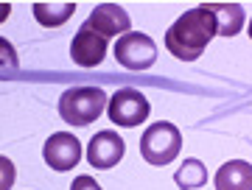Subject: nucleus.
<instances>
[{
    "instance_id": "obj_1",
    "label": "nucleus",
    "mask_w": 252,
    "mask_h": 190,
    "mask_svg": "<svg viewBox=\"0 0 252 190\" xmlns=\"http://www.w3.org/2000/svg\"><path fill=\"white\" fill-rule=\"evenodd\" d=\"M219 36V23L210 6H193L182 17H177L168 31H165V48L174 59L180 62H196L210 45V39Z\"/></svg>"
},
{
    "instance_id": "obj_2",
    "label": "nucleus",
    "mask_w": 252,
    "mask_h": 190,
    "mask_svg": "<svg viewBox=\"0 0 252 190\" xmlns=\"http://www.w3.org/2000/svg\"><path fill=\"white\" fill-rule=\"evenodd\" d=\"M107 92L101 87H70L59 98V118L73 129L90 126L107 112Z\"/></svg>"
},
{
    "instance_id": "obj_3",
    "label": "nucleus",
    "mask_w": 252,
    "mask_h": 190,
    "mask_svg": "<svg viewBox=\"0 0 252 190\" xmlns=\"http://www.w3.org/2000/svg\"><path fill=\"white\" fill-rule=\"evenodd\" d=\"M182 151V132L171 120H154L140 135V154L149 165H171Z\"/></svg>"
},
{
    "instance_id": "obj_4",
    "label": "nucleus",
    "mask_w": 252,
    "mask_h": 190,
    "mask_svg": "<svg viewBox=\"0 0 252 190\" xmlns=\"http://www.w3.org/2000/svg\"><path fill=\"white\" fill-rule=\"evenodd\" d=\"M112 54H115V62L126 70H149L157 62V45L154 39L143 31H129V34L118 36L115 45H112Z\"/></svg>"
},
{
    "instance_id": "obj_5",
    "label": "nucleus",
    "mask_w": 252,
    "mask_h": 190,
    "mask_svg": "<svg viewBox=\"0 0 252 190\" xmlns=\"http://www.w3.org/2000/svg\"><path fill=\"white\" fill-rule=\"evenodd\" d=\"M107 115L109 120L121 129H132L140 126L149 120L152 115V107H149V98H146L140 90H132V87H121L118 92L109 95L107 104Z\"/></svg>"
},
{
    "instance_id": "obj_6",
    "label": "nucleus",
    "mask_w": 252,
    "mask_h": 190,
    "mask_svg": "<svg viewBox=\"0 0 252 190\" xmlns=\"http://www.w3.org/2000/svg\"><path fill=\"white\" fill-rule=\"evenodd\" d=\"M42 157H45V165L51 171L67 173L81 163L84 148H81L79 137L73 132H54L45 140V145H42Z\"/></svg>"
},
{
    "instance_id": "obj_7",
    "label": "nucleus",
    "mask_w": 252,
    "mask_h": 190,
    "mask_svg": "<svg viewBox=\"0 0 252 190\" xmlns=\"http://www.w3.org/2000/svg\"><path fill=\"white\" fill-rule=\"evenodd\" d=\"M124 154H126V143L115 129H101V132H95L90 137V143H87V163L95 171L115 168L124 160Z\"/></svg>"
},
{
    "instance_id": "obj_8",
    "label": "nucleus",
    "mask_w": 252,
    "mask_h": 190,
    "mask_svg": "<svg viewBox=\"0 0 252 190\" xmlns=\"http://www.w3.org/2000/svg\"><path fill=\"white\" fill-rule=\"evenodd\" d=\"M107 48H109L107 36H101L93 28L81 26L70 42V59L79 67H95V64H101L107 59Z\"/></svg>"
},
{
    "instance_id": "obj_9",
    "label": "nucleus",
    "mask_w": 252,
    "mask_h": 190,
    "mask_svg": "<svg viewBox=\"0 0 252 190\" xmlns=\"http://www.w3.org/2000/svg\"><path fill=\"white\" fill-rule=\"evenodd\" d=\"M84 26L93 28L95 34L112 39V36L129 34V31H132V20H129V14H126L118 3H98V6L90 11V17H87Z\"/></svg>"
},
{
    "instance_id": "obj_10",
    "label": "nucleus",
    "mask_w": 252,
    "mask_h": 190,
    "mask_svg": "<svg viewBox=\"0 0 252 190\" xmlns=\"http://www.w3.org/2000/svg\"><path fill=\"white\" fill-rule=\"evenodd\" d=\"M216 190H252V163L247 160H230L213 176Z\"/></svg>"
},
{
    "instance_id": "obj_11",
    "label": "nucleus",
    "mask_w": 252,
    "mask_h": 190,
    "mask_svg": "<svg viewBox=\"0 0 252 190\" xmlns=\"http://www.w3.org/2000/svg\"><path fill=\"white\" fill-rule=\"evenodd\" d=\"M34 20L39 23V26H45V28H59L64 26L67 20L76 14V3L73 0H67V3H34Z\"/></svg>"
},
{
    "instance_id": "obj_12",
    "label": "nucleus",
    "mask_w": 252,
    "mask_h": 190,
    "mask_svg": "<svg viewBox=\"0 0 252 190\" xmlns=\"http://www.w3.org/2000/svg\"><path fill=\"white\" fill-rule=\"evenodd\" d=\"M210 9L216 14L219 36H235L244 28V6L241 3H210Z\"/></svg>"
},
{
    "instance_id": "obj_13",
    "label": "nucleus",
    "mask_w": 252,
    "mask_h": 190,
    "mask_svg": "<svg viewBox=\"0 0 252 190\" xmlns=\"http://www.w3.org/2000/svg\"><path fill=\"white\" fill-rule=\"evenodd\" d=\"M174 182H177V188H180V190H196V188H202V185L207 182L205 163L196 160V157L185 160V163L177 168V173H174Z\"/></svg>"
},
{
    "instance_id": "obj_14",
    "label": "nucleus",
    "mask_w": 252,
    "mask_h": 190,
    "mask_svg": "<svg viewBox=\"0 0 252 190\" xmlns=\"http://www.w3.org/2000/svg\"><path fill=\"white\" fill-rule=\"evenodd\" d=\"M14 176H17V168H14V163H11L9 157L0 154V190H11V185H14Z\"/></svg>"
},
{
    "instance_id": "obj_15",
    "label": "nucleus",
    "mask_w": 252,
    "mask_h": 190,
    "mask_svg": "<svg viewBox=\"0 0 252 190\" xmlns=\"http://www.w3.org/2000/svg\"><path fill=\"white\" fill-rule=\"evenodd\" d=\"M20 59H17V51L11 45L6 36H0V67H17Z\"/></svg>"
},
{
    "instance_id": "obj_16",
    "label": "nucleus",
    "mask_w": 252,
    "mask_h": 190,
    "mask_svg": "<svg viewBox=\"0 0 252 190\" xmlns=\"http://www.w3.org/2000/svg\"><path fill=\"white\" fill-rule=\"evenodd\" d=\"M70 190H101V185L93 176H76L70 182Z\"/></svg>"
},
{
    "instance_id": "obj_17",
    "label": "nucleus",
    "mask_w": 252,
    "mask_h": 190,
    "mask_svg": "<svg viewBox=\"0 0 252 190\" xmlns=\"http://www.w3.org/2000/svg\"><path fill=\"white\" fill-rule=\"evenodd\" d=\"M11 14V3H6V0H0V23H6Z\"/></svg>"
},
{
    "instance_id": "obj_18",
    "label": "nucleus",
    "mask_w": 252,
    "mask_h": 190,
    "mask_svg": "<svg viewBox=\"0 0 252 190\" xmlns=\"http://www.w3.org/2000/svg\"><path fill=\"white\" fill-rule=\"evenodd\" d=\"M247 34H250V39H252V17H250V23H247Z\"/></svg>"
}]
</instances>
